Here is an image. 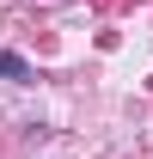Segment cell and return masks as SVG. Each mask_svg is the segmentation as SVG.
Returning <instances> with one entry per match:
<instances>
[{"label": "cell", "instance_id": "6da1fadb", "mask_svg": "<svg viewBox=\"0 0 153 159\" xmlns=\"http://www.w3.org/2000/svg\"><path fill=\"white\" fill-rule=\"evenodd\" d=\"M0 80H12V86H25V80H31V61H25L19 49H0Z\"/></svg>", "mask_w": 153, "mask_h": 159}]
</instances>
